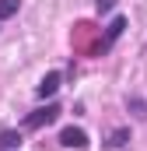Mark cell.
<instances>
[{
  "instance_id": "1",
  "label": "cell",
  "mask_w": 147,
  "mask_h": 151,
  "mask_svg": "<svg viewBox=\"0 0 147 151\" xmlns=\"http://www.w3.org/2000/svg\"><path fill=\"white\" fill-rule=\"evenodd\" d=\"M56 116H60V106H53V102H49V106H42V109H35V113L28 116V119H25V127H32V130H39V127H49Z\"/></svg>"
},
{
  "instance_id": "4",
  "label": "cell",
  "mask_w": 147,
  "mask_h": 151,
  "mask_svg": "<svg viewBox=\"0 0 147 151\" xmlns=\"http://www.w3.org/2000/svg\"><path fill=\"white\" fill-rule=\"evenodd\" d=\"M21 144V134L18 130H0V151H14Z\"/></svg>"
},
{
  "instance_id": "2",
  "label": "cell",
  "mask_w": 147,
  "mask_h": 151,
  "mask_svg": "<svg viewBox=\"0 0 147 151\" xmlns=\"http://www.w3.org/2000/svg\"><path fill=\"white\" fill-rule=\"evenodd\" d=\"M60 144H63V148L84 151V148H88V134H84L81 127H67V130H60Z\"/></svg>"
},
{
  "instance_id": "5",
  "label": "cell",
  "mask_w": 147,
  "mask_h": 151,
  "mask_svg": "<svg viewBox=\"0 0 147 151\" xmlns=\"http://www.w3.org/2000/svg\"><path fill=\"white\" fill-rule=\"evenodd\" d=\"M123 28H126V21H123V18H112V25H109V35H105V42H116V39L123 35Z\"/></svg>"
},
{
  "instance_id": "8",
  "label": "cell",
  "mask_w": 147,
  "mask_h": 151,
  "mask_svg": "<svg viewBox=\"0 0 147 151\" xmlns=\"http://www.w3.org/2000/svg\"><path fill=\"white\" fill-rule=\"evenodd\" d=\"M126 141H130V130H116V134H112V148H123V144H126Z\"/></svg>"
},
{
  "instance_id": "3",
  "label": "cell",
  "mask_w": 147,
  "mask_h": 151,
  "mask_svg": "<svg viewBox=\"0 0 147 151\" xmlns=\"http://www.w3.org/2000/svg\"><path fill=\"white\" fill-rule=\"evenodd\" d=\"M60 81H63V77H60V70H49V74L39 81V88H35L39 99H53V95L60 91Z\"/></svg>"
},
{
  "instance_id": "7",
  "label": "cell",
  "mask_w": 147,
  "mask_h": 151,
  "mask_svg": "<svg viewBox=\"0 0 147 151\" xmlns=\"http://www.w3.org/2000/svg\"><path fill=\"white\" fill-rule=\"evenodd\" d=\"M130 109L140 116V119H147V102H144V99H130Z\"/></svg>"
},
{
  "instance_id": "9",
  "label": "cell",
  "mask_w": 147,
  "mask_h": 151,
  "mask_svg": "<svg viewBox=\"0 0 147 151\" xmlns=\"http://www.w3.org/2000/svg\"><path fill=\"white\" fill-rule=\"evenodd\" d=\"M112 4L116 0H98V11H112Z\"/></svg>"
},
{
  "instance_id": "6",
  "label": "cell",
  "mask_w": 147,
  "mask_h": 151,
  "mask_svg": "<svg viewBox=\"0 0 147 151\" xmlns=\"http://www.w3.org/2000/svg\"><path fill=\"white\" fill-rule=\"evenodd\" d=\"M18 7H21V0H0V21L11 18V14H18Z\"/></svg>"
}]
</instances>
